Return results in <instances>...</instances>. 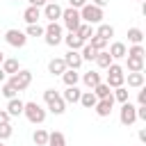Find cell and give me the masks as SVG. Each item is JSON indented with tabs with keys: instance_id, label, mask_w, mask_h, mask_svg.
<instances>
[{
	"instance_id": "cell-1",
	"label": "cell",
	"mask_w": 146,
	"mask_h": 146,
	"mask_svg": "<svg viewBox=\"0 0 146 146\" xmlns=\"http://www.w3.org/2000/svg\"><path fill=\"white\" fill-rule=\"evenodd\" d=\"M43 100H46V105H48V112H50V114L59 116V114H64V112H66V103H64V98H62V94H59V91H55V89H46V91H43Z\"/></svg>"
},
{
	"instance_id": "cell-2",
	"label": "cell",
	"mask_w": 146,
	"mask_h": 146,
	"mask_svg": "<svg viewBox=\"0 0 146 146\" xmlns=\"http://www.w3.org/2000/svg\"><path fill=\"white\" fill-rule=\"evenodd\" d=\"M46 110H43V105H39V103H34V100H30V103H25V107H23V116L30 121V123H34V125H41L43 121H46Z\"/></svg>"
},
{
	"instance_id": "cell-3",
	"label": "cell",
	"mask_w": 146,
	"mask_h": 146,
	"mask_svg": "<svg viewBox=\"0 0 146 146\" xmlns=\"http://www.w3.org/2000/svg\"><path fill=\"white\" fill-rule=\"evenodd\" d=\"M62 39H64V27L57 23V21H52V23H48L46 27H43V41L48 43V46H59L62 43Z\"/></svg>"
},
{
	"instance_id": "cell-4",
	"label": "cell",
	"mask_w": 146,
	"mask_h": 146,
	"mask_svg": "<svg viewBox=\"0 0 146 146\" xmlns=\"http://www.w3.org/2000/svg\"><path fill=\"white\" fill-rule=\"evenodd\" d=\"M80 18H82V23L98 25V23H103L105 14H103V9H100V7H96V5H91V2H87V5L80 9Z\"/></svg>"
},
{
	"instance_id": "cell-5",
	"label": "cell",
	"mask_w": 146,
	"mask_h": 146,
	"mask_svg": "<svg viewBox=\"0 0 146 146\" xmlns=\"http://www.w3.org/2000/svg\"><path fill=\"white\" fill-rule=\"evenodd\" d=\"M107 75H105V84H110L112 89H116V87H121V84H125V71H123V66H119V64H110L107 68Z\"/></svg>"
},
{
	"instance_id": "cell-6",
	"label": "cell",
	"mask_w": 146,
	"mask_h": 146,
	"mask_svg": "<svg viewBox=\"0 0 146 146\" xmlns=\"http://www.w3.org/2000/svg\"><path fill=\"white\" fill-rule=\"evenodd\" d=\"M16 91H25L30 84H32V71H27V68H21L18 73H14L9 80H7Z\"/></svg>"
},
{
	"instance_id": "cell-7",
	"label": "cell",
	"mask_w": 146,
	"mask_h": 146,
	"mask_svg": "<svg viewBox=\"0 0 146 146\" xmlns=\"http://www.w3.org/2000/svg\"><path fill=\"white\" fill-rule=\"evenodd\" d=\"M62 23H64V27H66L68 32H75V30L80 27V23H82V18H80V9H73V7L62 9Z\"/></svg>"
},
{
	"instance_id": "cell-8",
	"label": "cell",
	"mask_w": 146,
	"mask_h": 146,
	"mask_svg": "<svg viewBox=\"0 0 146 146\" xmlns=\"http://www.w3.org/2000/svg\"><path fill=\"white\" fill-rule=\"evenodd\" d=\"M5 41H7L11 48H23V46L27 43V34L21 32V30H16V27H9V30L5 32Z\"/></svg>"
},
{
	"instance_id": "cell-9",
	"label": "cell",
	"mask_w": 146,
	"mask_h": 146,
	"mask_svg": "<svg viewBox=\"0 0 146 146\" xmlns=\"http://www.w3.org/2000/svg\"><path fill=\"white\" fill-rule=\"evenodd\" d=\"M137 107L130 103V100H125V103H121V112H119V121L123 123V125H132L135 121H137V112H135Z\"/></svg>"
},
{
	"instance_id": "cell-10",
	"label": "cell",
	"mask_w": 146,
	"mask_h": 146,
	"mask_svg": "<svg viewBox=\"0 0 146 146\" xmlns=\"http://www.w3.org/2000/svg\"><path fill=\"white\" fill-rule=\"evenodd\" d=\"M41 14H43V18H48V23H52V21L62 18V7H59V2H46Z\"/></svg>"
},
{
	"instance_id": "cell-11",
	"label": "cell",
	"mask_w": 146,
	"mask_h": 146,
	"mask_svg": "<svg viewBox=\"0 0 146 146\" xmlns=\"http://www.w3.org/2000/svg\"><path fill=\"white\" fill-rule=\"evenodd\" d=\"M94 110H96V114H98L100 119L110 116V114H112V110H114V96H110V98H103V100H98V103L94 105Z\"/></svg>"
},
{
	"instance_id": "cell-12",
	"label": "cell",
	"mask_w": 146,
	"mask_h": 146,
	"mask_svg": "<svg viewBox=\"0 0 146 146\" xmlns=\"http://www.w3.org/2000/svg\"><path fill=\"white\" fill-rule=\"evenodd\" d=\"M23 107H25V103H23L21 98H16V96H14V98H9V103H7V107H5V110H7V114L14 119V116H23Z\"/></svg>"
},
{
	"instance_id": "cell-13",
	"label": "cell",
	"mask_w": 146,
	"mask_h": 146,
	"mask_svg": "<svg viewBox=\"0 0 146 146\" xmlns=\"http://www.w3.org/2000/svg\"><path fill=\"white\" fill-rule=\"evenodd\" d=\"M64 64H66V68H80L82 66V57H80V50H68L64 57Z\"/></svg>"
},
{
	"instance_id": "cell-14",
	"label": "cell",
	"mask_w": 146,
	"mask_h": 146,
	"mask_svg": "<svg viewBox=\"0 0 146 146\" xmlns=\"http://www.w3.org/2000/svg\"><path fill=\"white\" fill-rule=\"evenodd\" d=\"M80 80L84 82V87H87V89H94L98 82H103V78H100V73H98V71H87V73H82V75H80Z\"/></svg>"
},
{
	"instance_id": "cell-15",
	"label": "cell",
	"mask_w": 146,
	"mask_h": 146,
	"mask_svg": "<svg viewBox=\"0 0 146 146\" xmlns=\"http://www.w3.org/2000/svg\"><path fill=\"white\" fill-rule=\"evenodd\" d=\"M128 87H132V89H139V87H144V71H128Z\"/></svg>"
},
{
	"instance_id": "cell-16",
	"label": "cell",
	"mask_w": 146,
	"mask_h": 146,
	"mask_svg": "<svg viewBox=\"0 0 146 146\" xmlns=\"http://www.w3.org/2000/svg\"><path fill=\"white\" fill-rule=\"evenodd\" d=\"M64 71H66V64H64L62 57H52V59L48 62V73H50V75H62Z\"/></svg>"
},
{
	"instance_id": "cell-17",
	"label": "cell",
	"mask_w": 146,
	"mask_h": 146,
	"mask_svg": "<svg viewBox=\"0 0 146 146\" xmlns=\"http://www.w3.org/2000/svg\"><path fill=\"white\" fill-rule=\"evenodd\" d=\"M62 41H64V43L68 46V50H80V48L84 46V41H82V39H80V36L75 34V32H68V34H66V36H64Z\"/></svg>"
},
{
	"instance_id": "cell-18",
	"label": "cell",
	"mask_w": 146,
	"mask_h": 146,
	"mask_svg": "<svg viewBox=\"0 0 146 146\" xmlns=\"http://www.w3.org/2000/svg\"><path fill=\"white\" fill-rule=\"evenodd\" d=\"M125 50H128V48H125L123 41H114V43H110V50H107V52L112 55V59H123V57H125Z\"/></svg>"
},
{
	"instance_id": "cell-19",
	"label": "cell",
	"mask_w": 146,
	"mask_h": 146,
	"mask_svg": "<svg viewBox=\"0 0 146 146\" xmlns=\"http://www.w3.org/2000/svg\"><path fill=\"white\" fill-rule=\"evenodd\" d=\"M0 66H2V71H5L7 75H14V73L21 71V64H18V59H14V57H5Z\"/></svg>"
},
{
	"instance_id": "cell-20",
	"label": "cell",
	"mask_w": 146,
	"mask_h": 146,
	"mask_svg": "<svg viewBox=\"0 0 146 146\" xmlns=\"http://www.w3.org/2000/svg\"><path fill=\"white\" fill-rule=\"evenodd\" d=\"M39 18H41V9H39V7H27V9L23 11V21H25L27 25L39 23Z\"/></svg>"
},
{
	"instance_id": "cell-21",
	"label": "cell",
	"mask_w": 146,
	"mask_h": 146,
	"mask_svg": "<svg viewBox=\"0 0 146 146\" xmlns=\"http://www.w3.org/2000/svg\"><path fill=\"white\" fill-rule=\"evenodd\" d=\"M62 80H64V84H66V87L78 84V82H80V73H78V68H66V71L62 73Z\"/></svg>"
},
{
	"instance_id": "cell-22",
	"label": "cell",
	"mask_w": 146,
	"mask_h": 146,
	"mask_svg": "<svg viewBox=\"0 0 146 146\" xmlns=\"http://www.w3.org/2000/svg\"><path fill=\"white\" fill-rule=\"evenodd\" d=\"M78 103H80L82 107H87V110H94V105L98 103V98H96V94H94V91H82Z\"/></svg>"
},
{
	"instance_id": "cell-23",
	"label": "cell",
	"mask_w": 146,
	"mask_h": 146,
	"mask_svg": "<svg viewBox=\"0 0 146 146\" xmlns=\"http://www.w3.org/2000/svg\"><path fill=\"white\" fill-rule=\"evenodd\" d=\"M80 89H78V84H73V87H66V91L62 94V98H64V103H78L80 100Z\"/></svg>"
},
{
	"instance_id": "cell-24",
	"label": "cell",
	"mask_w": 146,
	"mask_h": 146,
	"mask_svg": "<svg viewBox=\"0 0 146 146\" xmlns=\"http://www.w3.org/2000/svg\"><path fill=\"white\" fill-rule=\"evenodd\" d=\"M94 62L98 64V68H103V71H105L114 59H112V55H110L107 50H98V55H96V59H94Z\"/></svg>"
},
{
	"instance_id": "cell-25",
	"label": "cell",
	"mask_w": 146,
	"mask_h": 146,
	"mask_svg": "<svg viewBox=\"0 0 146 146\" xmlns=\"http://www.w3.org/2000/svg\"><path fill=\"white\" fill-rule=\"evenodd\" d=\"M91 91L96 94V98H98V100H103V98H110V96H112V87H110V84H105V82H98Z\"/></svg>"
},
{
	"instance_id": "cell-26",
	"label": "cell",
	"mask_w": 146,
	"mask_h": 146,
	"mask_svg": "<svg viewBox=\"0 0 146 146\" xmlns=\"http://www.w3.org/2000/svg\"><path fill=\"white\" fill-rule=\"evenodd\" d=\"M46 146H66V137H64L59 130L48 132V141H46Z\"/></svg>"
},
{
	"instance_id": "cell-27",
	"label": "cell",
	"mask_w": 146,
	"mask_h": 146,
	"mask_svg": "<svg viewBox=\"0 0 146 146\" xmlns=\"http://www.w3.org/2000/svg\"><path fill=\"white\" fill-rule=\"evenodd\" d=\"M94 34H98V36H103L105 41H110V39L114 36V27H112L110 23H98V30H96Z\"/></svg>"
},
{
	"instance_id": "cell-28",
	"label": "cell",
	"mask_w": 146,
	"mask_h": 146,
	"mask_svg": "<svg viewBox=\"0 0 146 146\" xmlns=\"http://www.w3.org/2000/svg\"><path fill=\"white\" fill-rule=\"evenodd\" d=\"M96 55H98V50H96L94 46H89V43H84V46L80 48V57H82V62H94Z\"/></svg>"
},
{
	"instance_id": "cell-29",
	"label": "cell",
	"mask_w": 146,
	"mask_h": 146,
	"mask_svg": "<svg viewBox=\"0 0 146 146\" xmlns=\"http://www.w3.org/2000/svg\"><path fill=\"white\" fill-rule=\"evenodd\" d=\"M75 34H78V36L87 43V41H89V36L94 34V25H89V23H80V27L75 30Z\"/></svg>"
},
{
	"instance_id": "cell-30",
	"label": "cell",
	"mask_w": 146,
	"mask_h": 146,
	"mask_svg": "<svg viewBox=\"0 0 146 146\" xmlns=\"http://www.w3.org/2000/svg\"><path fill=\"white\" fill-rule=\"evenodd\" d=\"M128 71H144V57H123Z\"/></svg>"
},
{
	"instance_id": "cell-31",
	"label": "cell",
	"mask_w": 146,
	"mask_h": 146,
	"mask_svg": "<svg viewBox=\"0 0 146 146\" xmlns=\"http://www.w3.org/2000/svg\"><path fill=\"white\" fill-rule=\"evenodd\" d=\"M112 96H114V100H119V103H125V100H130V91H128V87H125V84L116 87V89L112 91Z\"/></svg>"
},
{
	"instance_id": "cell-32",
	"label": "cell",
	"mask_w": 146,
	"mask_h": 146,
	"mask_svg": "<svg viewBox=\"0 0 146 146\" xmlns=\"http://www.w3.org/2000/svg\"><path fill=\"white\" fill-rule=\"evenodd\" d=\"M32 141H34L36 146H46V141H48V130L36 128V130L32 132Z\"/></svg>"
},
{
	"instance_id": "cell-33",
	"label": "cell",
	"mask_w": 146,
	"mask_h": 146,
	"mask_svg": "<svg viewBox=\"0 0 146 146\" xmlns=\"http://www.w3.org/2000/svg\"><path fill=\"white\" fill-rule=\"evenodd\" d=\"M87 43H89V46H94V48H96V50H105V48H107V43H110V41H105V39H103V36H98V34H91V36H89V41H87Z\"/></svg>"
},
{
	"instance_id": "cell-34",
	"label": "cell",
	"mask_w": 146,
	"mask_h": 146,
	"mask_svg": "<svg viewBox=\"0 0 146 146\" xmlns=\"http://www.w3.org/2000/svg\"><path fill=\"white\" fill-rule=\"evenodd\" d=\"M128 41H130V43H141V41H144V32H141L139 27H130V30H128Z\"/></svg>"
},
{
	"instance_id": "cell-35",
	"label": "cell",
	"mask_w": 146,
	"mask_h": 146,
	"mask_svg": "<svg viewBox=\"0 0 146 146\" xmlns=\"http://www.w3.org/2000/svg\"><path fill=\"white\" fill-rule=\"evenodd\" d=\"M144 55H146V50H144L141 43H132V46L125 50V57H144Z\"/></svg>"
},
{
	"instance_id": "cell-36",
	"label": "cell",
	"mask_w": 146,
	"mask_h": 146,
	"mask_svg": "<svg viewBox=\"0 0 146 146\" xmlns=\"http://www.w3.org/2000/svg\"><path fill=\"white\" fill-rule=\"evenodd\" d=\"M25 34H27V36H34V39H36V36H43V27H41L39 23H32V25H27Z\"/></svg>"
},
{
	"instance_id": "cell-37",
	"label": "cell",
	"mask_w": 146,
	"mask_h": 146,
	"mask_svg": "<svg viewBox=\"0 0 146 146\" xmlns=\"http://www.w3.org/2000/svg\"><path fill=\"white\" fill-rule=\"evenodd\" d=\"M0 94H2V96H5L7 100H9V98H14V96H16L18 91H16V89H14V87H11V84H9L7 80H5V82H2V89H0Z\"/></svg>"
},
{
	"instance_id": "cell-38",
	"label": "cell",
	"mask_w": 146,
	"mask_h": 146,
	"mask_svg": "<svg viewBox=\"0 0 146 146\" xmlns=\"http://www.w3.org/2000/svg\"><path fill=\"white\" fill-rule=\"evenodd\" d=\"M11 135H14V128H11V123H2V125H0V141H7Z\"/></svg>"
},
{
	"instance_id": "cell-39",
	"label": "cell",
	"mask_w": 146,
	"mask_h": 146,
	"mask_svg": "<svg viewBox=\"0 0 146 146\" xmlns=\"http://www.w3.org/2000/svg\"><path fill=\"white\" fill-rule=\"evenodd\" d=\"M135 112H137V121H146V105H139Z\"/></svg>"
},
{
	"instance_id": "cell-40",
	"label": "cell",
	"mask_w": 146,
	"mask_h": 146,
	"mask_svg": "<svg viewBox=\"0 0 146 146\" xmlns=\"http://www.w3.org/2000/svg\"><path fill=\"white\" fill-rule=\"evenodd\" d=\"M137 103H139V105H146V89H144V87H139V94H137Z\"/></svg>"
},
{
	"instance_id": "cell-41",
	"label": "cell",
	"mask_w": 146,
	"mask_h": 146,
	"mask_svg": "<svg viewBox=\"0 0 146 146\" xmlns=\"http://www.w3.org/2000/svg\"><path fill=\"white\" fill-rule=\"evenodd\" d=\"M87 5V0H68V7H73V9H82Z\"/></svg>"
},
{
	"instance_id": "cell-42",
	"label": "cell",
	"mask_w": 146,
	"mask_h": 146,
	"mask_svg": "<svg viewBox=\"0 0 146 146\" xmlns=\"http://www.w3.org/2000/svg\"><path fill=\"white\" fill-rule=\"evenodd\" d=\"M9 121H11V116L7 114V110H0V125L2 123H9Z\"/></svg>"
},
{
	"instance_id": "cell-43",
	"label": "cell",
	"mask_w": 146,
	"mask_h": 146,
	"mask_svg": "<svg viewBox=\"0 0 146 146\" xmlns=\"http://www.w3.org/2000/svg\"><path fill=\"white\" fill-rule=\"evenodd\" d=\"M27 2H30V7H39V9L46 5V0H27Z\"/></svg>"
},
{
	"instance_id": "cell-44",
	"label": "cell",
	"mask_w": 146,
	"mask_h": 146,
	"mask_svg": "<svg viewBox=\"0 0 146 146\" xmlns=\"http://www.w3.org/2000/svg\"><path fill=\"white\" fill-rule=\"evenodd\" d=\"M91 5H96V7H100V9H103V7H107V5H110V0H91Z\"/></svg>"
},
{
	"instance_id": "cell-45",
	"label": "cell",
	"mask_w": 146,
	"mask_h": 146,
	"mask_svg": "<svg viewBox=\"0 0 146 146\" xmlns=\"http://www.w3.org/2000/svg\"><path fill=\"white\" fill-rule=\"evenodd\" d=\"M137 137H139V141H146V128H141V130L137 132Z\"/></svg>"
},
{
	"instance_id": "cell-46",
	"label": "cell",
	"mask_w": 146,
	"mask_h": 146,
	"mask_svg": "<svg viewBox=\"0 0 146 146\" xmlns=\"http://www.w3.org/2000/svg\"><path fill=\"white\" fill-rule=\"evenodd\" d=\"M5 80H7V73H5V71H2V66H0V84H2Z\"/></svg>"
},
{
	"instance_id": "cell-47",
	"label": "cell",
	"mask_w": 146,
	"mask_h": 146,
	"mask_svg": "<svg viewBox=\"0 0 146 146\" xmlns=\"http://www.w3.org/2000/svg\"><path fill=\"white\" fill-rule=\"evenodd\" d=\"M2 59H5V52H2V50H0V64H2Z\"/></svg>"
},
{
	"instance_id": "cell-48",
	"label": "cell",
	"mask_w": 146,
	"mask_h": 146,
	"mask_svg": "<svg viewBox=\"0 0 146 146\" xmlns=\"http://www.w3.org/2000/svg\"><path fill=\"white\" fill-rule=\"evenodd\" d=\"M46 2H57V0H46Z\"/></svg>"
},
{
	"instance_id": "cell-49",
	"label": "cell",
	"mask_w": 146,
	"mask_h": 146,
	"mask_svg": "<svg viewBox=\"0 0 146 146\" xmlns=\"http://www.w3.org/2000/svg\"><path fill=\"white\" fill-rule=\"evenodd\" d=\"M14 2H21V0H14Z\"/></svg>"
},
{
	"instance_id": "cell-50",
	"label": "cell",
	"mask_w": 146,
	"mask_h": 146,
	"mask_svg": "<svg viewBox=\"0 0 146 146\" xmlns=\"http://www.w3.org/2000/svg\"><path fill=\"white\" fill-rule=\"evenodd\" d=\"M137 2H144V0H137Z\"/></svg>"
},
{
	"instance_id": "cell-51",
	"label": "cell",
	"mask_w": 146,
	"mask_h": 146,
	"mask_svg": "<svg viewBox=\"0 0 146 146\" xmlns=\"http://www.w3.org/2000/svg\"><path fill=\"white\" fill-rule=\"evenodd\" d=\"M0 146H5V144H2V141H0Z\"/></svg>"
}]
</instances>
